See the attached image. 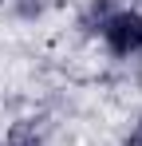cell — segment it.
<instances>
[{"mask_svg":"<svg viewBox=\"0 0 142 146\" xmlns=\"http://www.w3.org/2000/svg\"><path fill=\"white\" fill-rule=\"evenodd\" d=\"M126 146H142V122L130 130V138H126Z\"/></svg>","mask_w":142,"mask_h":146,"instance_id":"7a4b0ae2","label":"cell"},{"mask_svg":"<svg viewBox=\"0 0 142 146\" xmlns=\"http://www.w3.org/2000/svg\"><path fill=\"white\" fill-rule=\"evenodd\" d=\"M99 32H103V44L111 48V55H118V59H130L142 51V16L138 12H111L99 24Z\"/></svg>","mask_w":142,"mask_h":146,"instance_id":"6da1fadb","label":"cell"}]
</instances>
